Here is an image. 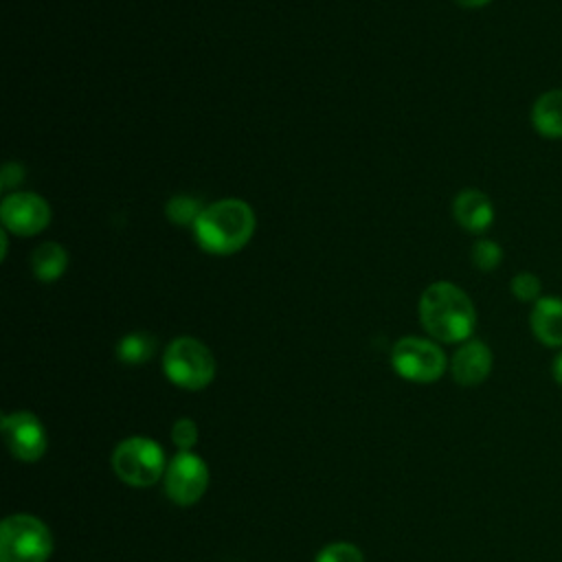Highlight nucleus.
Masks as SVG:
<instances>
[{
  "instance_id": "ddd939ff",
  "label": "nucleus",
  "mask_w": 562,
  "mask_h": 562,
  "mask_svg": "<svg viewBox=\"0 0 562 562\" xmlns=\"http://www.w3.org/2000/svg\"><path fill=\"white\" fill-rule=\"evenodd\" d=\"M531 125L536 134L549 140L562 138V88L544 90L531 105Z\"/></svg>"
},
{
  "instance_id": "a211bd4d",
  "label": "nucleus",
  "mask_w": 562,
  "mask_h": 562,
  "mask_svg": "<svg viewBox=\"0 0 562 562\" xmlns=\"http://www.w3.org/2000/svg\"><path fill=\"white\" fill-rule=\"evenodd\" d=\"M509 290L514 294V299L522 301V303H536L540 299V292H542V283L540 279L533 274V272H518L512 277L509 281Z\"/></svg>"
},
{
  "instance_id": "4468645a",
  "label": "nucleus",
  "mask_w": 562,
  "mask_h": 562,
  "mask_svg": "<svg viewBox=\"0 0 562 562\" xmlns=\"http://www.w3.org/2000/svg\"><path fill=\"white\" fill-rule=\"evenodd\" d=\"M31 272L42 283H53L64 277L68 268V250L57 241H42L31 252Z\"/></svg>"
},
{
  "instance_id": "1a4fd4ad",
  "label": "nucleus",
  "mask_w": 562,
  "mask_h": 562,
  "mask_svg": "<svg viewBox=\"0 0 562 562\" xmlns=\"http://www.w3.org/2000/svg\"><path fill=\"white\" fill-rule=\"evenodd\" d=\"M2 435L11 454L20 461H40L46 452L48 439L37 415L29 411H13L2 415Z\"/></svg>"
},
{
  "instance_id": "6ab92c4d",
  "label": "nucleus",
  "mask_w": 562,
  "mask_h": 562,
  "mask_svg": "<svg viewBox=\"0 0 562 562\" xmlns=\"http://www.w3.org/2000/svg\"><path fill=\"white\" fill-rule=\"evenodd\" d=\"M314 562H364V555L351 542H331L316 553Z\"/></svg>"
},
{
  "instance_id": "5701e85b",
  "label": "nucleus",
  "mask_w": 562,
  "mask_h": 562,
  "mask_svg": "<svg viewBox=\"0 0 562 562\" xmlns=\"http://www.w3.org/2000/svg\"><path fill=\"white\" fill-rule=\"evenodd\" d=\"M454 4H459L461 9H481L485 4H490L492 0H452Z\"/></svg>"
},
{
  "instance_id": "39448f33",
  "label": "nucleus",
  "mask_w": 562,
  "mask_h": 562,
  "mask_svg": "<svg viewBox=\"0 0 562 562\" xmlns=\"http://www.w3.org/2000/svg\"><path fill=\"white\" fill-rule=\"evenodd\" d=\"M114 474L132 487H149L165 476L167 461L162 448L143 435L123 439L112 452Z\"/></svg>"
},
{
  "instance_id": "7ed1b4c3",
  "label": "nucleus",
  "mask_w": 562,
  "mask_h": 562,
  "mask_svg": "<svg viewBox=\"0 0 562 562\" xmlns=\"http://www.w3.org/2000/svg\"><path fill=\"white\" fill-rule=\"evenodd\" d=\"M162 371L171 384L184 391H202L215 378V358L202 340L178 336L162 351Z\"/></svg>"
},
{
  "instance_id": "412c9836",
  "label": "nucleus",
  "mask_w": 562,
  "mask_h": 562,
  "mask_svg": "<svg viewBox=\"0 0 562 562\" xmlns=\"http://www.w3.org/2000/svg\"><path fill=\"white\" fill-rule=\"evenodd\" d=\"M24 182V167L20 162H4L2 171H0V189L7 193L18 191V187Z\"/></svg>"
},
{
  "instance_id": "4be33fe9",
  "label": "nucleus",
  "mask_w": 562,
  "mask_h": 562,
  "mask_svg": "<svg viewBox=\"0 0 562 562\" xmlns=\"http://www.w3.org/2000/svg\"><path fill=\"white\" fill-rule=\"evenodd\" d=\"M551 375H553V380L562 386V351L553 358V364H551Z\"/></svg>"
},
{
  "instance_id": "f3484780",
  "label": "nucleus",
  "mask_w": 562,
  "mask_h": 562,
  "mask_svg": "<svg viewBox=\"0 0 562 562\" xmlns=\"http://www.w3.org/2000/svg\"><path fill=\"white\" fill-rule=\"evenodd\" d=\"M470 261L481 272H492L503 261V248L487 237H479L470 248Z\"/></svg>"
},
{
  "instance_id": "423d86ee",
  "label": "nucleus",
  "mask_w": 562,
  "mask_h": 562,
  "mask_svg": "<svg viewBox=\"0 0 562 562\" xmlns=\"http://www.w3.org/2000/svg\"><path fill=\"white\" fill-rule=\"evenodd\" d=\"M391 364L400 378L430 384L446 373L448 358L437 342L419 336H404L391 349Z\"/></svg>"
},
{
  "instance_id": "aec40b11",
  "label": "nucleus",
  "mask_w": 562,
  "mask_h": 562,
  "mask_svg": "<svg viewBox=\"0 0 562 562\" xmlns=\"http://www.w3.org/2000/svg\"><path fill=\"white\" fill-rule=\"evenodd\" d=\"M171 439H173V443L178 446L180 452L191 450L195 446V441H198V426H195V422L189 419V417L176 419L173 426H171Z\"/></svg>"
},
{
  "instance_id": "6e6552de",
  "label": "nucleus",
  "mask_w": 562,
  "mask_h": 562,
  "mask_svg": "<svg viewBox=\"0 0 562 562\" xmlns=\"http://www.w3.org/2000/svg\"><path fill=\"white\" fill-rule=\"evenodd\" d=\"M50 204L33 191L7 193L0 202L2 231L18 237L40 235L50 224Z\"/></svg>"
},
{
  "instance_id": "9d476101",
  "label": "nucleus",
  "mask_w": 562,
  "mask_h": 562,
  "mask_svg": "<svg viewBox=\"0 0 562 562\" xmlns=\"http://www.w3.org/2000/svg\"><path fill=\"white\" fill-rule=\"evenodd\" d=\"M492 362V349L483 340L470 338L461 342L450 358L452 380L461 386H476L490 375Z\"/></svg>"
},
{
  "instance_id": "2eb2a0df",
  "label": "nucleus",
  "mask_w": 562,
  "mask_h": 562,
  "mask_svg": "<svg viewBox=\"0 0 562 562\" xmlns=\"http://www.w3.org/2000/svg\"><path fill=\"white\" fill-rule=\"evenodd\" d=\"M156 353V338L149 331H130L116 342V358L123 364H145Z\"/></svg>"
},
{
  "instance_id": "dca6fc26",
  "label": "nucleus",
  "mask_w": 562,
  "mask_h": 562,
  "mask_svg": "<svg viewBox=\"0 0 562 562\" xmlns=\"http://www.w3.org/2000/svg\"><path fill=\"white\" fill-rule=\"evenodd\" d=\"M204 211V204L193 198V195H187V193H178V195H171L165 204V215L171 224L176 226H184V228H193L198 217L202 215Z\"/></svg>"
},
{
  "instance_id": "9b49d317",
  "label": "nucleus",
  "mask_w": 562,
  "mask_h": 562,
  "mask_svg": "<svg viewBox=\"0 0 562 562\" xmlns=\"http://www.w3.org/2000/svg\"><path fill=\"white\" fill-rule=\"evenodd\" d=\"M452 217L463 231L481 235L494 222V204L483 191L463 189L452 200Z\"/></svg>"
},
{
  "instance_id": "0eeeda50",
  "label": "nucleus",
  "mask_w": 562,
  "mask_h": 562,
  "mask_svg": "<svg viewBox=\"0 0 562 562\" xmlns=\"http://www.w3.org/2000/svg\"><path fill=\"white\" fill-rule=\"evenodd\" d=\"M165 492L171 503L189 507L198 503L209 487V465L191 450L178 452L165 470Z\"/></svg>"
},
{
  "instance_id": "f8f14e48",
  "label": "nucleus",
  "mask_w": 562,
  "mask_h": 562,
  "mask_svg": "<svg viewBox=\"0 0 562 562\" xmlns=\"http://www.w3.org/2000/svg\"><path fill=\"white\" fill-rule=\"evenodd\" d=\"M529 327L544 347H562V299L540 296L529 312Z\"/></svg>"
},
{
  "instance_id": "f03ea898",
  "label": "nucleus",
  "mask_w": 562,
  "mask_h": 562,
  "mask_svg": "<svg viewBox=\"0 0 562 562\" xmlns=\"http://www.w3.org/2000/svg\"><path fill=\"white\" fill-rule=\"evenodd\" d=\"M419 323L439 342H465L476 327L472 299L450 281L430 283L419 296Z\"/></svg>"
},
{
  "instance_id": "f257e3e1",
  "label": "nucleus",
  "mask_w": 562,
  "mask_h": 562,
  "mask_svg": "<svg viewBox=\"0 0 562 562\" xmlns=\"http://www.w3.org/2000/svg\"><path fill=\"white\" fill-rule=\"evenodd\" d=\"M255 211L239 198H222L204 206L193 231L195 244L215 257L239 252L255 235Z\"/></svg>"
},
{
  "instance_id": "20e7f679",
  "label": "nucleus",
  "mask_w": 562,
  "mask_h": 562,
  "mask_svg": "<svg viewBox=\"0 0 562 562\" xmlns=\"http://www.w3.org/2000/svg\"><path fill=\"white\" fill-rule=\"evenodd\" d=\"M53 547L50 529L31 514L7 516L0 525V562H46Z\"/></svg>"
}]
</instances>
